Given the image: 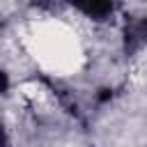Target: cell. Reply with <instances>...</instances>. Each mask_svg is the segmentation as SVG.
Returning <instances> with one entry per match:
<instances>
[{
    "instance_id": "1",
    "label": "cell",
    "mask_w": 147,
    "mask_h": 147,
    "mask_svg": "<svg viewBox=\"0 0 147 147\" xmlns=\"http://www.w3.org/2000/svg\"><path fill=\"white\" fill-rule=\"evenodd\" d=\"M71 2L78 5L83 11L94 14V16H99V14H103L108 9V0H71Z\"/></svg>"
}]
</instances>
